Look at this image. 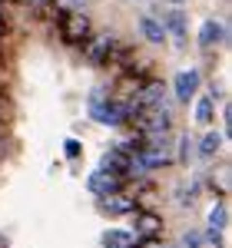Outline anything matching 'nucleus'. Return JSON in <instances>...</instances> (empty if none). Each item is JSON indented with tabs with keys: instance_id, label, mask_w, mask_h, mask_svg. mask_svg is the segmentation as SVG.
<instances>
[{
	"instance_id": "1",
	"label": "nucleus",
	"mask_w": 232,
	"mask_h": 248,
	"mask_svg": "<svg viewBox=\"0 0 232 248\" xmlns=\"http://www.w3.org/2000/svg\"><path fill=\"white\" fill-rule=\"evenodd\" d=\"M60 37H63V43H73V46L86 43V37H90V20L83 17V14L60 17Z\"/></svg>"
},
{
	"instance_id": "2",
	"label": "nucleus",
	"mask_w": 232,
	"mask_h": 248,
	"mask_svg": "<svg viewBox=\"0 0 232 248\" xmlns=\"http://www.w3.org/2000/svg\"><path fill=\"white\" fill-rule=\"evenodd\" d=\"M113 50H116V40L110 37V33H99L97 40H90V43H86V60H90V63H97V66H103V63H110Z\"/></svg>"
},
{
	"instance_id": "3",
	"label": "nucleus",
	"mask_w": 232,
	"mask_h": 248,
	"mask_svg": "<svg viewBox=\"0 0 232 248\" xmlns=\"http://www.w3.org/2000/svg\"><path fill=\"white\" fill-rule=\"evenodd\" d=\"M199 83H202V77H199V70H182L179 77H176V99H189V96H196V90H199Z\"/></svg>"
},
{
	"instance_id": "4",
	"label": "nucleus",
	"mask_w": 232,
	"mask_h": 248,
	"mask_svg": "<svg viewBox=\"0 0 232 248\" xmlns=\"http://www.w3.org/2000/svg\"><path fill=\"white\" fill-rule=\"evenodd\" d=\"M119 189V179L116 175H110V172H93L90 175V192H97L99 199H106V195H113V192Z\"/></svg>"
},
{
	"instance_id": "5",
	"label": "nucleus",
	"mask_w": 232,
	"mask_h": 248,
	"mask_svg": "<svg viewBox=\"0 0 232 248\" xmlns=\"http://www.w3.org/2000/svg\"><path fill=\"white\" fill-rule=\"evenodd\" d=\"M99 169H103V172H110V175H116V179H123V175L130 172V159H126V153L113 149V153H106V155H103Z\"/></svg>"
},
{
	"instance_id": "6",
	"label": "nucleus",
	"mask_w": 232,
	"mask_h": 248,
	"mask_svg": "<svg viewBox=\"0 0 232 248\" xmlns=\"http://www.w3.org/2000/svg\"><path fill=\"white\" fill-rule=\"evenodd\" d=\"M222 40H226V27H222L219 20H206L202 30H199V43H202V46H215V43H222Z\"/></svg>"
},
{
	"instance_id": "7",
	"label": "nucleus",
	"mask_w": 232,
	"mask_h": 248,
	"mask_svg": "<svg viewBox=\"0 0 232 248\" xmlns=\"http://www.w3.org/2000/svg\"><path fill=\"white\" fill-rule=\"evenodd\" d=\"M163 30L173 33L176 40H182V37H186V14H182V10H169L166 20H163Z\"/></svg>"
},
{
	"instance_id": "8",
	"label": "nucleus",
	"mask_w": 232,
	"mask_h": 248,
	"mask_svg": "<svg viewBox=\"0 0 232 248\" xmlns=\"http://www.w3.org/2000/svg\"><path fill=\"white\" fill-rule=\"evenodd\" d=\"M103 209L110 212V215H123V212H133L136 209V202L133 199H126V195H106V199H103Z\"/></svg>"
},
{
	"instance_id": "9",
	"label": "nucleus",
	"mask_w": 232,
	"mask_h": 248,
	"mask_svg": "<svg viewBox=\"0 0 232 248\" xmlns=\"http://www.w3.org/2000/svg\"><path fill=\"white\" fill-rule=\"evenodd\" d=\"M139 30H143V37L149 40V43H163L166 40V30H163V23L156 17H143L139 20Z\"/></svg>"
},
{
	"instance_id": "10",
	"label": "nucleus",
	"mask_w": 232,
	"mask_h": 248,
	"mask_svg": "<svg viewBox=\"0 0 232 248\" xmlns=\"http://www.w3.org/2000/svg\"><path fill=\"white\" fill-rule=\"evenodd\" d=\"M196 123H202V126L213 123V99L209 96H199V103H196Z\"/></svg>"
},
{
	"instance_id": "11",
	"label": "nucleus",
	"mask_w": 232,
	"mask_h": 248,
	"mask_svg": "<svg viewBox=\"0 0 232 248\" xmlns=\"http://www.w3.org/2000/svg\"><path fill=\"white\" fill-rule=\"evenodd\" d=\"M136 229H139V235L153 238L156 232H159V218H156V215H139V218H136Z\"/></svg>"
},
{
	"instance_id": "12",
	"label": "nucleus",
	"mask_w": 232,
	"mask_h": 248,
	"mask_svg": "<svg viewBox=\"0 0 232 248\" xmlns=\"http://www.w3.org/2000/svg\"><path fill=\"white\" fill-rule=\"evenodd\" d=\"M219 146H222V139H219L215 133H209L206 139H202V142H199V153L206 155V159H213V155L219 153Z\"/></svg>"
},
{
	"instance_id": "13",
	"label": "nucleus",
	"mask_w": 232,
	"mask_h": 248,
	"mask_svg": "<svg viewBox=\"0 0 232 248\" xmlns=\"http://www.w3.org/2000/svg\"><path fill=\"white\" fill-rule=\"evenodd\" d=\"M196 192H199V186H196V182H193V186H182V189L176 192V199H179V205H189V202L196 199Z\"/></svg>"
},
{
	"instance_id": "14",
	"label": "nucleus",
	"mask_w": 232,
	"mask_h": 248,
	"mask_svg": "<svg viewBox=\"0 0 232 248\" xmlns=\"http://www.w3.org/2000/svg\"><path fill=\"white\" fill-rule=\"evenodd\" d=\"M199 242H202V235H199V232H189V235H182V248H199Z\"/></svg>"
},
{
	"instance_id": "15",
	"label": "nucleus",
	"mask_w": 232,
	"mask_h": 248,
	"mask_svg": "<svg viewBox=\"0 0 232 248\" xmlns=\"http://www.w3.org/2000/svg\"><path fill=\"white\" fill-rule=\"evenodd\" d=\"M80 153H83V146H80L77 139H66V159H77Z\"/></svg>"
},
{
	"instance_id": "16",
	"label": "nucleus",
	"mask_w": 232,
	"mask_h": 248,
	"mask_svg": "<svg viewBox=\"0 0 232 248\" xmlns=\"http://www.w3.org/2000/svg\"><path fill=\"white\" fill-rule=\"evenodd\" d=\"M63 3H70V7H86L90 0H63Z\"/></svg>"
},
{
	"instance_id": "17",
	"label": "nucleus",
	"mask_w": 232,
	"mask_h": 248,
	"mask_svg": "<svg viewBox=\"0 0 232 248\" xmlns=\"http://www.w3.org/2000/svg\"><path fill=\"white\" fill-rule=\"evenodd\" d=\"M3 33H7V23H3V17H0V40H3Z\"/></svg>"
},
{
	"instance_id": "18",
	"label": "nucleus",
	"mask_w": 232,
	"mask_h": 248,
	"mask_svg": "<svg viewBox=\"0 0 232 248\" xmlns=\"http://www.w3.org/2000/svg\"><path fill=\"white\" fill-rule=\"evenodd\" d=\"M23 3H33V7H37V3H43V0H23Z\"/></svg>"
},
{
	"instance_id": "19",
	"label": "nucleus",
	"mask_w": 232,
	"mask_h": 248,
	"mask_svg": "<svg viewBox=\"0 0 232 248\" xmlns=\"http://www.w3.org/2000/svg\"><path fill=\"white\" fill-rule=\"evenodd\" d=\"M3 245H7V242H3V235H0V248H3Z\"/></svg>"
},
{
	"instance_id": "20",
	"label": "nucleus",
	"mask_w": 232,
	"mask_h": 248,
	"mask_svg": "<svg viewBox=\"0 0 232 248\" xmlns=\"http://www.w3.org/2000/svg\"><path fill=\"white\" fill-rule=\"evenodd\" d=\"M173 3H182V0H173Z\"/></svg>"
},
{
	"instance_id": "21",
	"label": "nucleus",
	"mask_w": 232,
	"mask_h": 248,
	"mask_svg": "<svg viewBox=\"0 0 232 248\" xmlns=\"http://www.w3.org/2000/svg\"><path fill=\"white\" fill-rule=\"evenodd\" d=\"M0 66H3V57H0Z\"/></svg>"
},
{
	"instance_id": "22",
	"label": "nucleus",
	"mask_w": 232,
	"mask_h": 248,
	"mask_svg": "<svg viewBox=\"0 0 232 248\" xmlns=\"http://www.w3.org/2000/svg\"><path fill=\"white\" fill-rule=\"evenodd\" d=\"M0 90H3V86H0Z\"/></svg>"
}]
</instances>
